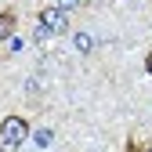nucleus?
<instances>
[{"label": "nucleus", "mask_w": 152, "mask_h": 152, "mask_svg": "<svg viewBox=\"0 0 152 152\" xmlns=\"http://www.w3.org/2000/svg\"><path fill=\"white\" fill-rule=\"evenodd\" d=\"M26 138H29V123H26L22 116H7L4 123H0V152L18 148Z\"/></svg>", "instance_id": "obj_1"}, {"label": "nucleus", "mask_w": 152, "mask_h": 152, "mask_svg": "<svg viewBox=\"0 0 152 152\" xmlns=\"http://www.w3.org/2000/svg\"><path fill=\"white\" fill-rule=\"evenodd\" d=\"M40 22H44L51 33H65V22H69V18H65L62 7H44V11H40Z\"/></svg>", "instance_id": "obj_2"}, {"label": "nucleus", "mask_w": 152, "mask_h": 152, "mask_svg": "<svg viewBox=\"0 0 152 152\" xmlns=\"http://www.w3.org/2000/svg\"><path fill=\"white\" fill-rule=\"evenodd\" d=\"M15 29H18V18L11 11H0V40H11Z\"/></svg>", "instance_id": "obj_3"}, {"label": "nucleus", "mask_w": 152, "mask_h": 152, "mask_svg": "<svg viewBox=\"0 0 152 152\" xmlns=\"http://www.w3.org/2000/svg\"><path fill=\"white\" fill-rule=\"evenodd\" d=\"M33 141H36V148H47V145H51V130H36Z\"/></svg>", "instance_id": "obj_4"}, {"label": "nucleus", "mask_w": 152, "mask_h": 152, "mask_svg": "<svg viewBox=\"0 0 152 152\" xmlns=\"http://www.w3.org/2000/svg\"><path fill=\"white\" fill-rule=\"evenodd\" d=\"M91 47H94V40H91L87 33H80V36H76V51H83V54H87Z\"/></svg>", "instance_id": "obj_5"}, {"label": "nucleus", "mask_w": 152, "mask_h": 152, "mask_svg": "<svg viewBox=\"0 0 152 152\" xmlns=\"http://www.w3.org/2000/svg\"><path fill=\"white\" fill-rule=\"evenodd\" d=\"M145 69H148V76H152V54H148V58H145Z\"/></svg>", "instance_id": "obj_6"}]
</instances>
